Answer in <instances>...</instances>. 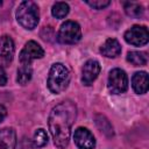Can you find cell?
Here are the masks:
<instances>
[{"instance_id": "5bb4252c", "label": "cell", "mask_w": 149, "mask_h": 149, "mask_svg": "<svg viewBox=\"0 0 149 149\" xmlns=\"http://www.w3.org/2000/svg\"><path fill=\"white\" fill-rule=\"evenodd\" d=\"M33 76V69L30 64H21V66L17 69V76L16 81L20 85H26L28 81H30Z\"/></svg>"}, {"instance_id": "6da1fadb", "label": "cell", "mask_w": 149, "mask_h": 149, "mask_svg": "<svg viewBox=\"0 0 149 149\" xmlns=\"http://www.w3.org/2000/svg\"><path fill=\"white\" fill-rule=\"evenodd\" d=\"M77 116V107L71 100H65L55 106L49 115V130L55 146L65 149L70 142L71 127Z\"/></svg>"}, {"instance_id": "9a60e30c", "label": "cell", "mask_w": 149, "mask_h": 149, "mask_svg": "<svg viewBox=\"0 0 149 149\" xmlns=\"http://www.w3.org/2000/svg\"><path fill=\"white\" fill-rule=\"evenodd\" d=\"M127 61L133 64L134 66H142L146 65L148 62V57L146 52L142 51H130L127 55Z\"/></svg>"}, {"instance_id": "7402d4cb", "label": "cell", "mask_w": 149, "mask_h": 149, "mask_svg": "<svg viewBox=\"0 0 149 149\" xmlns=\"http://www.w3.org/2000/svg\"><path fill=\"white\" fill-rule=\"evenodd\" d=\"M6 115H7V109H6V107L0 104V122H2V120L6 118Z\"/></svg>"}, {"instance_id": "ba28073f", "label": "cell", "mask_w": 149, "mask_h": 149, "mask_svg": "<svg viewBox=\"0 0 149 149\" xmlns=\"http://www.w3.org/2000/svg\"><path fill=\"white\" fill-rule=\"evenodd\" d=\"M15 45L10 36L3 35L0 37V66H7L14 56Z\"/></svg>"}, {"instance_id": "e0dca14e", "label": "cell", "mask_w": 149, "mask_h": 149, "mask_svg": "<svg viewBox=\"0 0 149 149\" xmlns=\"http://www.w3.org/2000/svg\"><path fill=\"white\" fill-rule=\"evenodd\" d=\"M69 10H70V7H69V5L66 2L58 1V2H55L52 5L51 14L56 19H63L69 14Z\"/></svg>"}, {"instance_id": "7c38bea8", "label": "cell", "mask_w": 149, "mask_h": 149, "mask_svg": "<svg viewBox=\"0 0 149 149\" xmlns=\"http://www.w3.org/2000/svg\"><path fill=\"white\" fill-rule=\"evenodd\" d=\"M132 86L134 88V91L139 94H143L147 93L148 91V73L146 71H140V72H135L133 78H132Z\"/></svg>"}, {"instance_id": "ffe728a7", "label": "cell", "mask_w": 149, "mask_h": 149, "mask_svg": "<svg viewBox=\"0 0 149 149\" xmlns=\"http://www.w3.org/2000/svg\"><path fill=\"white\" fill-rule=\"evenodd\" d=\"M85 2L88 6H91L92 8H94V9H102V8L107 7L111 3V1H108V0H97V1H90V0H87Z\"/></svg>"}, {"instance_id": "ac0fdd59", "label": "cell", "mask_w": 149, "mask_h": 149, "mask_svg": "<svg viewBox=\"0 0 149 149\" xmlns=\"http://www.w3.org/2000/svg\"><path fill=\"white\" fill-rule=\"evenodd\" d=\"M95 123H97L98 128L102 133H105L107 136H112L113 135V127L104 115H97L95 116Z\"/></svg>"}, {"instance_id": "5b68a950", "label": "cell", "mask_w": 149, "mask_h": 149, "mask_svg": "<svg viewBox=\"0 0 149 149\" xmlns=\"http://www.w3.org/2000/svg\"><path fill=\"white\" fill-rule=\"evenodd\" d=\"M108 90L113 94L125 93L128 88V77L126 72L119 68L109 71L108 74Z\"/></svg>"}, {"instance_id": "603a6c76", "label": "cell", "mask_w": 149, "mask_h": 149, "mask_svg": "<svg viewBox=\"0 0 149 149\" xmlns=\"http://www.w3.org/2000/svg\"><path fill=\"white\" fill-rule=\"evenodd\" d=\"M1 5H2V1H0V7H1Z\"/></svg>"}, {"instance_id": "277c9868", "label": "cell", "mask_w": 149, "mask_h": 149, "mask_svg": "<svg viewBox=\"0 0 149 149\" xmlns=\"http://www.w3.org/2000/svg\"><path fill=\"white\" fill-rule=\"evenodd\" d=\"M81 38L80 26L74 21H65L57 34V40L63 44H74Z\"/></svg>"}, {"instance_id": "8fae6325", "label": "cell", "mask_w": 149, "mask_h": 149, "mask_svg": "<svg viewBox=\"0 0 149 149\" xmlns=\"http://www.w3.org/2000/svg\"><path fill=\"white\" fill-rule=\"evenodd\" d=\"M16 133L13 128L0 129V149H15Z\"/></svg>"}, {"instance_id": "d6986e66", "label": "cell", "mask_w": 149, "mask_h": 149, "mask_svg": "<svg viewBox=\"0 0 149 149\" xmlns=\"http://www.w3.org/2000/svg\"><path fill=\"white\" fill-rule=\"evenodd\" d=\"M33 142H34V146L40 148V147H43L48 143V134L47 132L43 129V128H40L35 132L34 134V137H33Z\"/></svg>"}, {"instance_id": "3957f363", "label": "cell", "mask_w": 149, "mask_h": 149, "mask_svg": "<svg viewBox=\"0 0 149 149\" xmlns=\"http://www.w3.org/2000/svg\"><path fill=\"white\" fill-rule=\"evenodd\" d=\"M17 22L28 30H33L40 20L38 7L34 1H22L16 9Z\"/></svg>"}, {"instance_id": "44dd1931", "label": "cell", "mask_w": 149, "mask_h": 149, "mask_svg": "<svg viewBox=\"0 0 149 149\" xmlns=\"http://www.w3.org/2000/svg\"><path fill=\"white\" fill-rule=\"evenodd\" d=\"M7 83V76H6V71L2 66H0V86L6 85Z\"/></svg>"}, {"instance_id": "4fadbf2b", "label": "cell", "mask_w": 149, "mask_h": 149, "mask_svg": "<svg viewBox=\"0 0 149 149\" xmlns=\"http://www.w3.org/2000/svg\"><path fill=\"white\" fill-rule=\"evenodd\" d=\"M100 52L109 58H114L121 54V45L115 38H107L100 48Z\"/></svg>"}, {"instance_id": "52a82bcc", "label": "cell", "mask_w": 149, "mask_h": 149, "mask_svg": "<svg viewBox=\"0 0 149 149\" xmlns=\"http://www.w3.org/2000/svg\"><path fill=\"white\" fill-rule=\"evenodd\" d=\"M44 56V50L43 48L35 41H28L23 49L21 50L19 55V59L21 64H30L31 61L42 58Z\"/></svg>"}, {"instance_id": "2e32d148", "label": "cell", "mask_w": 149, "mask_h": 149, "mask_svg": "<svg viewBox=\"0 0 149 149\" xmlns=\"http://www.w3.org/2000/svg\"><path fill=\"white\" fill-rule=\"evenodd\" d=\"M123 8H125L126 14L130 17H140L143 14V10H144L143 7L140 3L132 2V1L123 2Z\"/></svg>"}, {"instance_id": "8992f818", "label": "cell", "mask_w": 149, "mask_h": 149, "mask_svg": "<svg viewBox=\"0 0 149 149\" xmlns=\"http://www.w3.org/2000/svg\"><path fill=\"white\" fill-rule=\"evenodd\" d=\"M125 40L132 45H144L149 41V33L144 26H133L125 33Z\"/></svg>"}, {"instance_id": "7a4b0ae2", "label": "cell", "mask_w": 149, "mask_h": 149, "mask_svg": "<svg viewBox=\"0 0 149 149\" xmlns=\"http://www.w3.org/2000/svg\"><path fill=\"white\" fill-rule=\"evenodd\" d=\"M70 71L62 63H55L51 65L48 76V88L55 94H59L65 91L70 83Z\"/></svg>"}, {"instance_id": "30bf717a", "label": "cell", "mask_w": 149, "mask_h": 149, "mask_svg": "<svg viewBox=\"0 0 149 149\" xmlns=\"http://www.w3.org/2000/svg\"><path fill=\"white\" fill-rule=\"evenodd\" d=\"M100 64L95 59H88L81 69V81L84 85H91L98 77L100 72Z\"/></svg>"}, {"instance_id": "9c48e42d", "label": "cell", "mask_w": 149, "mask_h": 149, "mask_svg": "<svg viewBox=\"0 0 149 149\" xmlns=\"http://www.w3.org/2000/svg\"><path fill=\"white\" fill-rule=\"evenodd\" d=\"M73 140L79 149H93L95 147V139L93 134L84 127H79L74 130Z\"/></svg>"}]
</instances>
